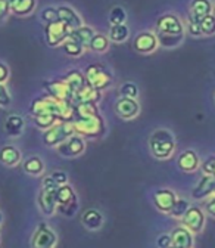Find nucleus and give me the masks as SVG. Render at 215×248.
Returning a JSON list of instances; mask_svg holds the SVG:
<instances>
[{"label": "nucleus", "mask_w": 215, "mask_h": 248, "mask_svg": "<svg viewBox=\"0 0 215 248\" xmlns=\"http://www.w3.org/2000/svg\"><path fill=\"white\" fill-rule=\"evenodd\" d=\"M201 158L195 149H186L183 151L178 158H177V166L181 171L184 173H193L201 167Z\"/></svg>", "instance_id": "obj_17"}, {"label": "nucleus", "mask_w": 215, "mask_h": 248, "mask_svg": "<svg viewBox=\"0 0 215 248\" xmlns=\"http://www.w3.org/2000/svg\"><path fill=\"white\" fill-rule=\"evenodd\" d=\"M31 115H44L50 114L57 117L60 121H72L74 117V105L71 102H60L50 96H43L36 101H33L29 107Z\"/></svg>", "instance_id": "obj_1"}, {"label": "nucleus", "mask_w": 215, "mask_h": 248, "mask_svg": "<svg viewBox=\"0 0 215 248\" xmlns=\"http://www.w3.org/2000/svg\"><path fill=\"white\" fill-rule=\"evenodd\" d=\"M155 30L157 34L162 36H184L186 27H184L183 21L175 14H165L158 18Z\"/></svg>", "instance_id": "obj_7"}, {"label": "nucleus", "mask_w": 215, "mask_h": 248, "mask_svg": "<svg viewBox=\"0 0 215 248\" xmlns=\"http://www.w3.org/2000/svg\"><path fill=\"white\" fill-rule=\"evenodd\" d=\"M57 245V235L47 223H40L33 236L31 248H55Z\"/></svg>", "instance_id": "obj_10"}, {"label": "nucleus", "mask_w": 215, "mask_h": 248, "mask_svg": "<svg viewBox=\"0 0 215 248\" xmlns=\"http://www.w3.org/2000/svg\"><path fill=\"white\" fill-rule=\"evenodd\" d=\"M84 76L87 78V83L95 87L98 90H103L108 89L112 83V77L111 74L99 64H93V65H88L84 70Z\"/></svg>", "instance_id": "obj_9"}, {"label": "nucleus", "mask_w": 215, "mask_h": 248, "mask_svg": "<svg viewBox=\"0 0 215 248\" xmlns=\"http://www.w3.org/2000/svg\"><path fill=\"white\" fill-rule=\"evenodd\" d=\"M130 36V30L126 24H119V25H112L109 30V40L115 43H122L126 42Z\"/></svg>", "instance_id": "obj_30"}, {"label": "nucleus", "mask_w": 215, "mask_h": 248, "mask_svg": "<svg viewBox=\"0 0 215 248\" xmlns=\"http://www.w3.org/2000/svg\"><path fill=\"white\" fill-rule=\"evenodd\" d=\"M187 33L192 36V37H202L203 33H202V28H201V21L198 19H193L190 16H187Z\"/></svg>", "instance_id": "obj_39"}, {"label": "nucleus", "mask_w": 215, "mask_h": 248, "mask_svg": "<svg viewBox=\"0 0 215 248\" xmlns=\"http://www.w3.org/2000/svg\"><path fill=\"white\" fill-rule=\"evenodd\" d=\"M119 93L121 96H126V98H137L139 96V89L134 83H124L119 87Z\"/></svg>", "instance_id": "obj_40"}, {"label": "nucleus", "mask_w": 215, "mask_h": 248, "mask_svg": "<svg viewBox=\"0 0 215 248\" xmlns=\"http://www.w3.org/2000/svg\"><path fill=\"white\" fill-rule=\"evenodd\" d=\"M11 12V6L8 0H0V21H3Z\"/></svg>", "instance_id": "obj_47"}, {"label": "nucleus", "mask_w": 215, "mask_h": 248, "mask_svg": "<svg viewBox=\"0 0 215 248\" xmlns=\"http://www.w3.org/2000/svg\"><path fill=\"white\" fill-rule=\"evenodd\" d=\"M42 189L37 195V204L40 211L44 216H52L57 210V189L59 185L52 179V176H47L42 182Z\"/></svg>", "instance_id": "obj_3"}, {"label": "nucleus", "mask_w": 215, "mask_h": 248, "mask_svg": "<svg viewBox=\"0 0 215 248\" xmlns=\"http://www.w3.org/2000/svg\"><path fill=\"white\" fill-rule=\"evenodd\" d=\"M42 21L47 24H53V22H57L59 21V14H57V8H46L43 9L42 12Z\"/></svg>", "instance_id": "obj_41"}, {"label": "nucleus", "mask_w": 215, "mask_h": 248, "mask_svg": "<svg viewBox=\"0 0 215 248\" xmlns=\"http://www.w3.org/2000/svg\"><path fill=\"white\" fill-rule=\"evenodd\" d=\"M214 98H215V95H214Z\"/></svg>", "instance_id": "obj_52"}, {"label": "nucleus", "mask_w": 215, "mask_h": 248, "mask_svg": "<svg viewBox=\"0 0 215 248\" xmlns=\"http://www.w3.org/2000/svg\"><path fill=\"white\" fill-rule=\"evenodd\" d=\"M127 19V14L126 11L122 9L121 6H114L109 12V22L111 25H119V24H124Z\"/></svg>", "instance_id": "obj_35"}, {"label": "nucleus", "mask_w": 215, "mask_h": 248, "mask_svg": "<svg viewBox=\"0 0 215 248\" xmlns=\"http://www.w3.org/2000/svg\"><path fill=\"white\" fill-rule=\"evenodd\" d=\"M102 98V93L100 90L91 87L88 83L86 87H83L77 95L74 96V101H72V105L75 104H81V102H93V104H98Z\"/></svg>", "instance_id": "obj_24"}, {"label": "nucleus", "mask_w": 215, "mask_h": 248, "mask_svg": "<svg viewBox=\"0 0 215 248\" xmlns=\"http://www.w3.org/2000/svg\"><path fill=\"white\" fill-rule=\"evenodd\" d=\"M52 179L60 186V185H67L68 183V174L64 173V171H55L52 174Z\"/></svg>", "instance_id": "obj_46"}, {"label": "nucleus", "mask_w": 215, "mask_h": 248, "mask_svg": "<svg viewBox=\"0 0 215 248\" xmlns=\"http://www.w3.org/2000/svg\"><path fill=\"white\" fill-rule=\"evenodd\" d=\"M149 149L157 160H168L175 151L174 135L167 129H158L149 138Z\"/></svg>", "instance_id": "obj_2"}, {"label": "nucleus", "mask_w": 215, "mask_h": 248, "mask_svg": "<svg viewBox=\"0 0 215 248\" xmlns=\"http://www.w3.org/2000/svg\"><path fill=\"white\" fill-rule=\"evenodd\" d=\"M181 225L187 228L193 233H201L205 229L206 225V213L202 207L198 205H190L187 213L183 216Z\"/></svg>", "instance_id": "obj_8"}, {"label": "nucleus", "mask_w": 215, "mask_h": 248, "mask_svg": "<svg viewBox=\"0 0 215 248\" xmlns=\"http://www.w3.org/2000/svg\"><path fill=\"white\" fill-rule=\"evenodd\" d=\"M22 169L29 176H40L44 171V163H43V160L40 157L33 155V157H28L22 163Z\"/></svg>", "instance_id": "obj_29"}, {"label": "nucleus", "mask_w": 215, "mask_h": 248, "mask_svg": "<svg viewBox=\"0 0 215 248\" xmlns=\"http://www.w3.org/2000/svg\"><path fill=\"white\" fill-rule=\"evenodd\" d=\"M75 133L86 138H100L105 133V121L99 115L95 117H75L72 118Z\"/></svg>", "instance_id": "obj_4"}, {"label": "nucleus", "mask_w": 215, "mask_h": 248, "mask_svg": "<svg viewBox=\"0 0 215 248\" xmlns=\"http://www.w3.org/2000/svg\"><path fill=\"white\" fill-rule=\"evenodd\" d=\"M201 28H202V33L203 36H214L215 34V15L211 14L205 18L201 19Z\"/></svg>", "instance_id": "obj_38"}, {"label": "nucleus", "mask_w": 215, "mask_h": 248, "mask_svg": "<svg viewBox=\"0 0 215 248\" xmlns=\"http://www.w3.org/2000/svg\"><path fill=\"white\" fill-rule=\"evenodd\" d=\"M95 30L93 28H90V27H86V25H81L80 28H75L71 31V34L68 39L80 43L84 49L88 47L90 49V43H91V39L95 37Z\"/></svg>", "instance_id": "obj_23"}, {"label": "nucleus", "mask_w": 215, "mask_h": 248, "mask_svg": "<svg viewBox=\"0 0 215 248\" xmlns=\"http://www.w3.org/2000/svg\"><path fill=\"white\" fill-rule=\"evenodd\" d=\"M9 78V67L3 62H0V83L5 84Z\"/></svg>", "instance_id": "obj_48"}, {"label": "nucleus", "mask_w": 215, "mask_h": 248, "mask_svg": "<svg viewBox=\"0 0 215 248\" xmlns=\"http://www.w3.org/2000/svg\"><path fill=\"white\" fill-rule=\"evenodd\" d=\"M170 248H180V247H175V245H171Z\"/></svg>", "instance_id": "obj_50"}, {"label": "nucleus", "mask_w": 215, "mask_h": 248, "mask_svg": "<svg viewBox=\"0 0 215 248\" xmlns=\"http://www.w3.org/2000/svg\"><path fill=\"white\" fill-rule=\"evenodd\" d=\"M44 89L47 92V96L60 101V102H71L74 101V93L68 87V84L64 80H53V81H46Z\"/></svg>", "instance_id": "obj_11"}, {"label": "nucleus", "mask_w": 215, "mask_h": 248, "mask_svg": "<svg viewBox=\"0 0 215 248\" xmlns=\"http://www.w3.org/2000/svg\"><path fill=\"white\" fill-rule=\"evenodd\" d=\"M214 3L211 0H192L189 6V16L201 21L202 18L214 14Z\"/></svg>", "instance_id": "obj_21"}, {"label": "nucleus", "mask_w": 215, "mask_h": 248, "mask_svg": "<svg viewBox=\"0 0 215 248\" xmlns=\"http://www.w3.org/2000/svg\"><path fill=\"white\" fill-rule=\"evenodd\" d=\"M3 223V214H2V211H0V225Z\"/></svg>", "instance_id": "obj_49"}, {"label": "nucleus", "mask_w": 215, "mask_h": 248, "mask_svg": "<svg viewBox=\"0 0 215 248\" xmlns=\"http://www.w3.org/2000/svg\"><path fill=\"white\" fill-rule=\"evenodd\" d=\"M157 245H158V248H170V247L172 245L171 235H168V233L161 235V236L157 239Z\"/></svg>", "instance_id": "obj_45"}, {"label": "nucleus", "mask_w": 215, "mask_h": 248, "mask_svg": "<svg viewBox=\"0 0 215 248\" xmlns=\"http://www.w3.org/2000/svg\"><path fill=\"white\" fill-rule=\"evenodd\" d=\"M152 198H153V204H155V207L161 213H165V214H168L172 210L175 201L178 200L177 194L168 188H162V189L155 191V194H153Z\"/></svg>", "instance_id": "obj_16"}, {"label": "nucleus", "mask_w": 215, "mask_h": 248, "mask_svg": "<svg viewBox=\"0 0 215 248\" xmlns=\"http://www.w3.org/2000/svg\"><path fill=\"white\" fill-rule=\"evenodd\" d=\"M192 204L186 200V198H178L177 201H175V204H174V207H172V210L168 213L172 219H178V220H181L183 219V216L187 213V210H189V207H190Z\"/></svg>", "instance_id": "obj_33"}, {"label": "nucleus", "mask_w": 215, "mask_h": 248, "mask_svg": "<svg viewBox=\"0 0 215 248\" xmlns=\"http://www.w3.org/2000/svg\"><path fill=\"white\" fill-rule=\"evenodd\" d=\"M24 127H25V121L19 115H15V114L9 115L5 121V130L12 138H18L24 132Z\"/></svg>", "instance_id": "obj_28"}, {"label": "nucleus", "mask_w": 215, "mask_h": 248, "mask_svg": "<svg viewBox=\"0 0 215 248\" xmlns=\"http://www.w3.org/2000/svg\"><path fill=\"white\" fill-rule=\"evenodd\" d=\"M81 223L88 231H99L103 226L105 219H103V216H102V213L99 210L87 208L81 216Z\"/></svg>", "instance_id": "obj_20"}, {"label": "nucleus", "mask_w": 215, "mask_h": 248, "mask_svg": "<svg viewBox=\"0 0 215 248\" xmlns=\"http://www.w3.org/2000/svg\"><path fill=\"white\" fill-rule=\"evenodd\" d=\"M115 111H116V114L121 118L131 120V118L137 117V114L140 112V105H139L137 99H134V98H126V96H122V98H119L116 101Z\"/></svg>", "instance_id": "obj_18"}, {"label": "nucleus", "mask_w": 215, "mask_h": 248, "mask_svg": "<svg viewBox=\"0 0 215 248\" xmlns=\"http://www.w3.org/2000/svg\"><path fill=\"white\" fill-rule=\"evenodd\" d=\"M57 14H59V21L64 22L71 30L80 28L83 25L80 15L70 6H57Z\"/></svg>", "instance_id": "obj_22"}, {"label": "nucleus", "mask_w": 215, "mask_h": 248, "mask_svg": "<svg viewBox=\"0 0 215 248\" xmlns=\"http://www.w3.org/2000/svg\"><path fill=\"white\" fill-rule=\"evenodd\" d=\"M212 176H214V177H215V169H214V174H212Z\"/></svg>", "instance_id": "obj_51"}, {"label": "nucleus", "mask_w": 215, "mask_h": 248, "mask_svg": "<svg viewBox=\"0 0 215 248\" xmlns=\"http://www.w3.org/2000/svg\"><path fill=\"white\" fill-rule=\"evenodd\" d=\"M201 169H202L203 174L212 176V174H214V169H215V155H211V157H208V158L201 164Z\"/></svg>", "instance_id": "obj_42"}, {"label": "nucleus", "mask_w": 215, "mask_h": 248, "mask_svg": "<svg viewBox=\"0 0 215 248\" xmlns=\"http://www.w3.org/2000/svg\"><path fill=\"white\" fill-rule=\"evenodd\" d=\"M72 135H75L72 121H59L56 126L50 127L49 130H44L43 142L47 146L55 148V146H59L62 142H65Z\"/></svg>", "instance_id": "obj_5"}, {"label": "nucleus", "mask_w": 215, "mask_h": 248, "mask_svg": "<svg viewBox=\"0 0 215 248\" xmlns=\"http://www.w3.org/2000/svg\"><path fill=\"white\" fill-rule=\"evenodd\" d=\"M34 123H36V126L39 129H43V130H49L50 127L56 126V124L60 121L57 117L55 115H50V114H44V115H34L33 117Z\"/></svg>", "instance_id": "obj_32"}, {"label": "nucleus", "mask_w": 215, "mask_h": 248, "mask_svg": "<svg viewBox=\"0 0 215 248\" xmlns=\"http://www.w3.org/2000/svg\"><path fill=\"white\" fill-rule=\"evenodd\" d=\"M84 148H86V143H84L83 136L75 133L71 138H68L65 142L60 143L56 149H57L59 155H62V157L72 158V157H78V155H81L84 152Z\"/></svg>", "instance_id": "obj_14"}, {"label": "nucleus", "mask_w": 215, "mask_h": 248, "mask_svg": "<svg viewBox=\"0 0 215 248\" xmlns=\"http://www.w3.org/2000/svg\"><path fill=\"white\" fill-rule=\"evenodd\" d=\"M62 80H64V81L68 84V87L72 90L74 96L77 95V93H78L83 87L87 86V78H86L84 73H81V71H78V70H72V71L67 73L65 77H64Z\"/></svg>", "instance_id": "obj_25"}, {"label": "nucleus", "mask_w": 215, "mask_h": 248, "mask_svg": "<svg viewBox=\"0 0 215 248\" xmlns=\"http://www.w3.org/2000/svg\"><path fill=\"white\" fill-rule=\"evenodd\" d=\"M214 2H215V0H214Z\"/></svg>", "instance_id": "obj_53"}, {"label": "nucleus", "mask_w": 215, "mask_h": 248, "mask_svg": "<svg viewBox=\"0 0 215 248\" xmlns=\"http://www.w3.org/2000/svg\"><path fill=\"white\" fill-rule=\"evenodd\" d=\"M203 210H205V213H206L209 217L215 219V195H212V197H209L208 200H205Z\"/></svg>", "instance_id": "obj_44"}, {"label": "nucleus", "mask_w": 215, "mask_h": 248, "mask_svg": "<svg viewBox=\"0 0 215 248\" xmlns=\"http://www.w3.org/2000/svg\"><path fill=\"white\" fill-rule=\"evenodd\" d=\"M62 49H64V52H65L68 56H72V58L80 56V55H83V52H84V47H83L80 43H77V42H74V40H71V39H68V40L62 45Z\"/></svg>", "instance_id": "obj_37"}, {"label": "nucleus", "mask_w": 215, "mask_h": 248, "mask_svg": "<svg viewBox=\"0 0 215 248\" xmlns=\"http://www.w3.org/2000/svg\"><path fill=\"white\" fill-rule=\"evenodd\" d=\"M71 28H68L64 22H53L46 25V42L49 46H57L60 43H65L71 34Z\"/></svg>", "instance_id": "obj_12"}, {"label": "nucleus", "mask_w": 215, "mask_h": 248, "mask_svg": "<svg viewBox=\"0 0 215 248\" xmlns=\"http://www.w3.org/2000/svg\"><path fill=\"white\" fill-rule=\"evenodd\" d=\"M159 45H162L164 47H177L183 43L184 36H162V34H157Z\"/></svg>", "instance_id": "obj_36"}, {"label": "nucleus", "mask_w": 215, "mask_h": 248, "mask_svg": "<svg viewBox=\"0 0 215 248\" xmlns=\"http://www.w3.org/2000/svg\"><path fill=\"white\" fill-rule=\"evenodd\" d=\"M11 12L18 16H27L36 8V0H8Z\"/></svg>", "instance_id": "obj_27"}, {"label": "nucleus", "mask_w": 215, "mask_h": 248, "mask_svg": "<svg viewBox=\"0 0 215 248\" xmlns=\"http://www.w3.org/2000/svg\"><path fill=\"white\" fill-rule=\"evenodd\" d=\"M109 47V39L103 34H95V37L91 39L90 43V49L96 52V53H102Z\"/></svg>", "instance_id": "obj_34"}, {"label": "nucleus", "mask_w": 215, "mask_h": 248, "mask_svg": "<svg viewBox=\"0 0 215 248\" xmlns=\"http://www.w3.org/2000/svg\"><path fill=\"white\" fill-rule=\"evenodd\" d=\"M170 235L172 239V245H175V247L193 248V245H195V233L192 231H189L187 228H184L183 225L174 228Z\"/></svg>", "instance_id": "obj_19"}, {"label": "nucleus", "mask_w": 215, "mask_h": 248, "mask_svg": "<svg viewBox=\"0 0 215 248\" xmlns=\"http://www.w3.org/2000/svg\"><path fill=\"white\" fill-rule=\"evenodd\" d=\"M74 115L75 117H95L99 115V108L93 102H81L74 105Z\"/></svg>", "instance_id": "obj_31"}, {"label": "nucleus", "mask_w": 215, "mask_h": 248, "mask_svg": "<svg viewBox=\"0 0 215 248\" xmlns=\"http://www.w3.org/2000/svg\"><path fill=\"white\" fill-rule=\"evenodd\" d=\"M11 102H12V99H11V95H9L8 89L5 87V84L0 83V107L6 108V107L11 105Z\"/></svg>", "instance_id": "obj_43"}, {"label": "nucleus", "mask_w": 215, "mask_h": 248, "mask_svg": "<svg viewBox=\"0 0 215 248\" xmlns=\"http://www.w3.org/2000/svg\"><path fill=\"white\" fill-rule=\"evenodd\" d=\"M158 45H159V42H158L157 33H153V31H142V33H139L133 40L134 50L137 53H143V55L155 52Z\"/></svg>", "instance_id": "obj_13"}, {"label": "nucleus", "mask_w": 215, "mask_h": 248, "mask_svg": "<svg viewBox=\"0 0 215 248\" xmlns=\"http://www.w3.org/2000/svg\"><path fill=\"white\" fill-rule=\"evenodd\" d=\"M215 194V177L203 174L196 186L192 189V198L196 201H205Z\"/></svg>", "instance_id": "obj_15"}, {"label": "nucleus", "mask_w": 215, "mask_h": 248, "mask_svg": "<svg viewBox=\"0 0 215 248\" xmlns=\"http://www.w3.org/2000/svg\"><path fill=\"white\" fill-rule=\"evenodd\" d=\"M57 210L67 217H71L75 214L78 210V201L74 188L67 183V185H60L57 189Z\"/></svg>", "instance_id": "obj_6"}, {"label": "nucleus", "mask_w": 215, "mask_h": 248, "mask_svg": "<svg viewBox=\"0 0 215 248\" xmlns=\"http://www.w3.org/2000/svg\"><path fill=\"white\" fill-rule=\"evenodd\" d=\"M0 161L5 166L14 167L21 163V152L14 145H5L0 148Z\"/></svg>", "instance_id": "obj_26"}]
</instances>
